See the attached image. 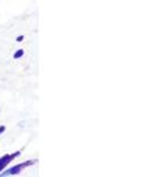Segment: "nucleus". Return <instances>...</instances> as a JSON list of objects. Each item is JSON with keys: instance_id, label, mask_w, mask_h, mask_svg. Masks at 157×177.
<instances>
[{"instance_id": "1", "label": "nucleus", "mask_w": 157, "mask_h": 177, "mask_svg": "<svg viewBox=\"0 0 157 177\" xmlns=\"http://www.w3.org/2000/svg\"><path fill=\"white\" fill-rule=\"evenodd\" d=\"M19 154H20V152H14L13 155L2 156V157L0 158V171H1V170H2V169H4V168H5V166L8 164V163H10V162H11V160L14 158V157H17Z\"/></svg>"}, {"instance_id": "2", "label": "nucleus", "mask_w": 157, "mask_h": 177, "mask_svg": "<svg viewBox=\"0 0 157 177\" xmlns=\"http://www.w3.org/2000/svg\"><path fill=\"white\" fill-rule=\"evenodd\" d=\"M32 163H33V162H26V163H22V164H18V165L13 166L10 170H7V171H6L5 174H2V175H16V174H19V172L21 171V169L24 166L31 165Z\"/></svg>"}, {"instance_id": "3", "label": "nucleus", "mask_w": 157, "mask_h": 177, "mask_svg": "<svg viewBox=\"0 0 157 177\" xmlns=\"http://www.w3.org/2000/svg\"><path fill=\"white\" fill-rule=\"evenodd\" d=\"M22 55H24V51H22V50H19V51L17 52V53L14 55V58H16V59H18V58H20V57H21Z\"/></svg>"}, {"instance_id": "4", "label": "nucleus", "mask_w": 157, "mask_h": 177, "mask_svg": "<svg viewBox=\"0 0 157 177\" xmlns=\"http://www.w3.org/2000/svg\"><path fill=\"white\" fill-rule=\"evenodd\" d=\"M4 130H5V127H0V133L4 132Z\"/></svg>"}, {"instance_id": "5", "label": "nucleus", "mask_w": 157, "mask_h": 177, "mask_svg": "<svg viewBox=\"0 0 157 177\" xmlns=\"http://www.w3.org/2000/svg\"><path fill=\"white\" fill-rule=\"evenodd\" d=\"M22 38H24L22 36H20V37H18V41H21V40H22Z\"/></svg>"}]
</instances>
